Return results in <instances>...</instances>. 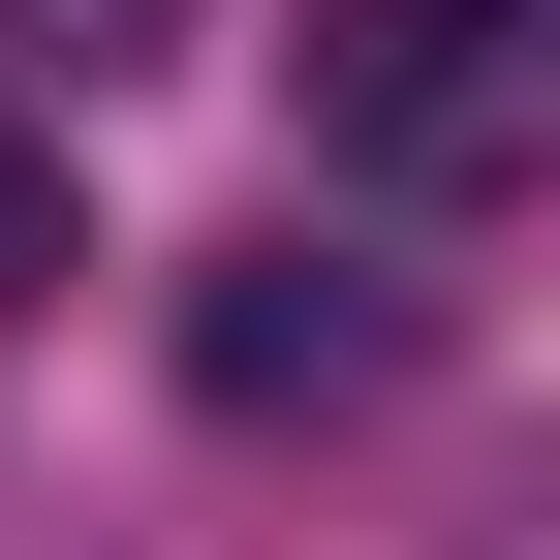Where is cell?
<instances>
[{
    "label": "cell",
    "instance_id": "277c9868",
    "mask_svg": "<svg viewBox=\"0 0 560 560\" xmlns=\"http://www.w3.org/2000/svg\"><path fill=\"white\" fill-rule=\"evenodd\" d=\"M0 312H62V125L0 94Z\"/></svg>",
    "mask_w": 560,
    "mask_h": 560
},
{
    "label": "cell",
    "instance_id": "6da1fadb",
    "mask_svg": "<svg viewBox=\"0 0 560 560\" xmlns=\"http://www.w3.org/2000/svg\"><path fill=\"white\" fill-rule=\"evenodd\" d=\"M280 94H312V187L499 219V187H560V0H312Z\"/></svg>",
    "mask_w": 560,
    "mask_h": 560
},
{
    "label": "cell",
    "instance_id": "7a4b0ae2",
    "mask_svg": "<svg viewBox=\"0 0 560 560\" xmlns=\"http://www.w3.org/2000/svg\"><path fill=\"white\" fill-rule=\"evenodd\" d=\"M405 342H436V312H405L374 249H312V219H249L219 280H187V405H249V436H280V405H405Z\"/></svg>",
    "mask_w": 560,
    "mask_h": 560
},
{
    "label": "cell",
    "instance_id": "3957f363",
    "mask_svg": "<svg viewBox=\"0 0 560 560\" xmlns=\"http://www.w3.org/2000/svg\"><path fill=\"white\" fill-rule=\"evenodd\" d=\"M0 62L32 94H125V62H187V0H0Z\"/></svg>",
    "mask_w": 560,
    "mask_h": 560
}]
</instances>
